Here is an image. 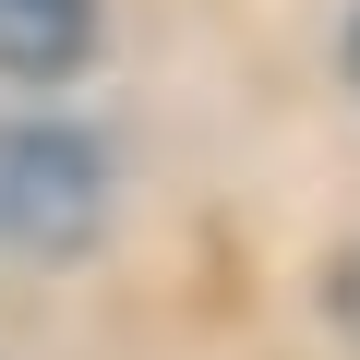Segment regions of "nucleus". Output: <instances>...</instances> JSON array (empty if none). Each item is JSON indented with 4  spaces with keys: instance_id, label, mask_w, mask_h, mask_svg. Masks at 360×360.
Masks as SVG:
<instances>
[{
    "instance_id": "obj_1",
    "label": "nucleus",
    "mask_w": 360,
    "mask_h": 360,
    "mask_svg": "<svg viewBox=\"0 0 360 360\" xmlns=\"http://www.w3.org/2000/svg\"><path fill=\"white\" fill-rule=\"evenodd\" d=\"M108 217V156L49 120H0V240L13 252H72Z\"/></svg>"
},
{
    "instance_id": "obj_2",
    "label": "nucleus",
    "mask_w": 360,
    "mask_h": 360,
    "mask_svg": "<svg viewBox=\"0 0 360 360\" xmlns=\"http://www.w3.org/2000/svg\"><path fill=\"white\" fill-rule=\"evenodd\" d=\"M96 37V0H0V72H72Z\"/></svg>"
},
{
    "instance_id": "obj_3",
    "label": "nucleus",
    "mask_w": 360,
    "mask_h": 360,
    "mask_svg": "<svg viewBox=\"0 0 360 360\" xmlns=\"http://www.w3.org/2000/svg\"><path fill=\"white\" fill-rule=\"evenodd\" d=\"M324 300H336V324H348V336H360V252H348V264H336V288H324Z\"/></svg>"
},
{
    "instance_id": "obj_4",
    "label": "nucleus",
    "mask_w": 360,
    "mask_h": 360,
    "mask_svg": "<svg viewBox=\"0 0 360 360\" xmlns=\"http://www.w3.org/2000/svg\"><path fill=\"white\" fill-rule=\"evenodd\" d=\"M348 60H360V37H348Z\"/></svg>"
}]
</instances>
